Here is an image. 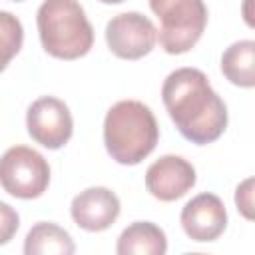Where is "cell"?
<instances>
[{
	"mask_svg": "<svg viewBox=\"0 0 255 255\" xmlns=\"http://www.w3.org/2000/svg\"><path fill=\"white\" fill-rule=\"evenodd\" d=\"M163 106L177 131L195 145H207L227 128V106L197 68L173 70L161 86Z\"/></svg>",
	"mask_w": 255,
	"mask_h": 255,
	"instance_id": "obj_1",
	"label": "cell"
},
{
	"mask_svg": "<svg viewBox=\"0 0 255 255\" xmlns=\"http://www.w3.org/2000/svg\"><path fill=\"white\" fill-rule=\"evenodd\" d=\"M159 128L153 112L139 100L116 102L104 120V143L114 161L137 165L157 145Z\"/></svg>",
	"mask_w": 255,
	"mask_h": 255,
	"instance_id": "obj_2",
	"label": "cell"
},
{
	"mask_svg": "<svg viewBox=\"0 0 255 255\" xmlns=\"http://www.w3.org/2000/svg\"><path fill=\"white\" fill-rule=\"evenodd\" d=\"M36 24L42 48L58 60H78L94 46V28L78 0H44Z\"/></svg>",
	"mask_w": 255,
	"mask_h": 255,
	"instance_id": "obj_3",
	"label": "cell"
},
{
	"mask_svg": "<svg viewBox=\"0 0 255 255\" xmlns=\"http://www.w3.org/2000/svg\"><path fill=\"white\" fill-rule=\"evenodd\" d=\"M149 8L159 20L157 40L171 56L189 52L207 26L203 0H149Z\"/></svg>",
	"mask_w": 255,
	"mask_h": 255,
	"instance_id": "obj_4",
	"label": "cell"
},
{
	"mask_svg": "<svg viewBox=\"0 0 255 255\" xmlns=\"http://www.w3.org/2000/svg\"><path fill=\"white\" fill-rule=\"evenodd\" d=\"M50 183V165L46 157L26 145H14L0 157V185L18 199L40 197Z\"/></svg>",
	"mask_w": 255,
	"mask_h": 255,
	"instance_id": "obj_5",
	"label": "cell"
},
{
	"mask_svg": "<svg viewBox=\"0 0 255 255\" xmlns=\"http://www.w3.org/2000/svg\"><path fill=\"white\" fill-rule=\"evenodd\" d=\"M157 42L153 22L139 12H122L106 24V44L122 60H139L147 56Z\"/></svg>",
	"mask_w": 255,
	"mask_h": 255,
	"instance_id": "obj_6",
	"label": "cell"
},
{
	"mask_svg": "<svg viewBox=\"0 0 255 255\" xmlns=\"http://www.w3.org/2000/svg\"><path fill=\"white\" fill-rule=\"evenodd\" d=\"M26 128L36 143L48 149H60L72 137L74 120L70 108L60 98L42 96L30 104L26 112Z\"/></svg>",
	"mask_w": 255,
	"mask_h": 255,
	"instance_id": "obj_7",
	"label": "cell"
},
{
	"mask_svg": "<svg viewBox=\"0 0 255 255\" xmlns=\"http://www.w3.org/2000/svg\"><path fill=\"white\" fill-rule=\"evenodd\" d=\"M179 221L191 241L209 243L223 235L227 227V211L219 195L205 191L183 205Z\"/></svg>",
	"mask_w": 255,
	"mask_h": 255,
	"instance_id": "obj_8",
	"label": "cell"
},
{
	"mask_svg": "<svg viewBox=\"0 0 255 255\" xmlns=\"http://www.w3.org/2000/svg\"><path fill=\"white\" fill-rule=\"evenodd\" d=\"M197 181L195 167L181 155H161L145 171V189L159 201L183 197Z\"/></svg>",
	"mask_w": 255,
	"mask_h": 255,
	"instance_id": "obj_9",
	"label": "cell"
},
{
	"mask_svg": "<svg viewBox=\"0 0 255 255\" xmlns=\"http://www.w3.org/2000/svg\"><path fill=\"white\" fill-rule=\"evenodd\" d=\"M120 211H122L120 197L110 187L104 185H96L80 191L70 205V215L74 223L90 233L110 229L120 217Z\"/></svg>",
	"mask_w": 255,
	"mask_h": 255,
	"instance_id": "obj_10",
	"label": "cell"
},
{
	"mask_svg": "<svg viewBox=\"0 0 255 255\" xmlns=\"http://www.w3.org/2000/svg\"><path fill=\"white\" fill-rule=\"evenodd\" d=\"M118 255H163L167 237L161 227L151 221H133L118 237Z\"/></svg>",
	"mask_w": 255,
	"mask_h": 255,
	"instance_id": "obj_11",
	"label": "cell"
},
{
	"mask_svg": "<svg viewBox=\"0 0 255 255\" xmlns=\"http://www.w3.org/2000/svg\"><path fill=\"white\" fill-rule=\"evenodd\" d=\"M74 251L76 245L72 235L52 221L36 223L24 239L26 255H72Z\"/></svg>",
	"mask_w": 255,
	"mask_h": 255,
	"instance_id": "obj_12",
	"label": "cell"
},
{
	"mask_svg": "<svg viewBox=\"0 0 255 255\" xmlns=\"http://www.w3.org/2000/svg\"><path fill=\"white\" fill-rule=\"evenodd\" d=\"M223 76L239 88L255 86V42L239 40L233 42L221 56Z\"/></svg>",
	"mask_w": 255,
	"mask_h": 255,
	"instance_id": "obj_13",
	"label": "cell"
},
{
	"mask_svg": "<svg viewBox=\"0 0 255 255\" xmlns=\"http://www.w3.org/2000/svg\"><path fill=\"white\" fill-rule=\"evenodd\" d=\"M24 42L22 22L6 10H0V72L6 70L10 60L20 52Z\"/></svg>",
	"mask_w": 255,
	"mask_h": 255,
	"instance_id": "obj_14",
	"label": "cell"
},
{
	"mask_svg": "<svg viewBox=\"0 0 255 255\" xmlns=\"http://www.w3.org/2000/svg\"><path fill=\"white\" fill-rule=\"evenodd\" d=\"M20 227V217L14 207L0 201V245H6L12 241Z\"/></svg>",
	"mask_w": 255,
	"mask_h": 255,
	"instance_id": "obj_15",
	"label": "cell"
},
{
	"mask_svg": "<svg viewBox=\"0 0 255 255\" xmlns=\"http://www.w3.org/2000/svg\"><path fill=\"white\" fill-rule=\"evenodd\" d=\"M235 205L245 219H253V177L241 181L235 189Z\"/></svg>",
	"mask_w": 255,
	"mask_h": 255,
	"instance_id": "obj_16",
	"label": "cell"
},
{
	"mask_svg": "<svg viewBox=\"0 0 255 255\" xmlns=\"http://www.w3.org/2000/svg\"><path fill=\"white\" fill-rule=\"evenodd\" d=\"M100 2H104V4H122L126 0H100Z\"/></svg>",
	"mask_w": 255,
	"mask_h": 255,
	"instance_id": "obj_17",
	"label": "cell"
},
{
	"mask_svg": "<svg viewBox=\"0 0 255 255\" xmlns=\"http://www.w3.org/2000/svg\"><path fill=\"white\" fill-rule=\"evenodd\" d=\"M12 2H24V0H12Z\"/></svg>",
	"mask_w": 255,
	"mask_h": 255,
	"instance_id": "obj_18",
	"label": "cell"
}]
</instances>
